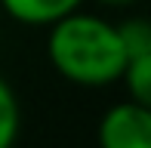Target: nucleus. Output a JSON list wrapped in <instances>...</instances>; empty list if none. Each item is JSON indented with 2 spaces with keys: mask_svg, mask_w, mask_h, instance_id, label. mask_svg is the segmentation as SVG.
<instances>
[{
  "mask_svg": "<svg viewBox=\"0 0 151 148\" xmlns=\"http://www.w3.org/2000/svg\"><path fill=\"white\" fill-rule=\"evenodd\" d=\"M46 56L68 83L77 86H111L127 68L117 25L96 12H68L50 25Z\"/></svg>",
  "mask_w": 151,
  "mask_h": 148,
  "instance_id": "f257e3e1",
  "label": "nucleus"
},
{
  "mask_svg": "<svg viewBox=\"0 0 151 148\" xmlns=\"http://www.w3.org/2000/svg\"><path fill=\"white\" fill-rule=\"evenodd\" d=\"M120 80L127 83V93L133 102L151 105V52L127 59V68H123Z\"/></svg>",
  "mask_w": 151,
  "mask_h": 148,
  "instance_id": "20e7f679",
  "label": "nucleus"
},
{
  "mask_svg": "<svg viewBox=\"0 0 151 148\" xmlns=\"http://www.w3.org/2000/svg\"><path fill=\"white\" fill-rule=\"evenodd\" d=\"M96 3H102V6H114V9H117V6H133L136 0H96Z\"/></svg>",
  "mask_w": 151,
  "mask_h": 148,
  "instance_id": "0eeeda50",
  "label": "nucleus"
},
{
  "mask_svg": "<svg viewBox=\"0 0 151 148\" xmlns=\"http://www.w3.org/2000/svg\"><path fill=\"white\" fill-rule=\"evenodd\" d=\"M117 34H120V43H123L127 59L151 52V25L142 16H129L127 22H120L117 25Z\"/></svg>",
  "mask_w": 151,
  "mask_h": 148,
  "instance_id": "423d86ee",
  "label": "nucleus"
},
{
  "mask_svg": "<svg viewBox=\"0 0 151 148\" xmlns=\"http://www.w3.org/2000/svg\"><path fill=\"white\" fill-rule=\"evenodd\" d=\"M83 0H0L6 12L22 25H34V28H50L62 16L80 9Z\"/></svg>",
  "mask_w": 151,
  "mask_h": 148,
  "instance_id": "7ed1b4c3",
  "label": "nucleus"
},
{
  "mask_svg": "<svg viewBox=\"0 0 151 148\" xmlns=\"http://www.w3.org/2000/svg\"><path fill=\"white\" fill-rule=\"evenodd\" d=\"M19 124H22L19 99H16V93H12V86L0 77V148H12L16 145Z\"/></svg>",
  "mask_w": 151,
  "mask_h": 148,
  "instance_id": "39448f33",
  "label": "nucleus"
},
{
  "mask_svg": "<svg viewBox=\"0 0 151 148\" xmlns=\"http://www.w3.org/2000/svg\"><path fill=\"white\" fill-rule=\"evenodd\" d=\"M99 148H151V108L133 99L111 105L99 120Z\"/></svg>",
  "mask_w": 151,
  "mask_h": 148,
  "instance_id": "f03ea898",
  "label": "nucleus"
}]
</instances>
